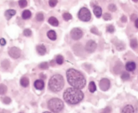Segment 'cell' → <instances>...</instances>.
Returning <instances> with one entry per match:
<instances>
[{
  "label": "cell",
  "instance_id": "6da1fadb",
  "mask_svg": "<svg viewBox=\"0 0 138 113\" xmlns=\"http://www.w3.org/2000/svg\"><path fill=\"white\" fill-rule=\"evenodd\" d=\"M66 78L70 85L77 89H83L86 83L84 75L80 71L73 68L67 70Z\"/></svg>",
  "mask_w": 138,
  "mask_h": 113
},
{
  "label": "cell",
  "instance_id": "7a4b0ae2",
  "mask_svg": "<svg viewBox=\"0 0 138 113\" xmlns=\"http://www.w3.org/2000/svg\"><path fill=\"white\" fill-rule=\"evenodd\" d=\"M84 94L80 89L75 88H69L63 94V98L67 103L70 104H76L79 103L84 98Z\"/></svg>",
  "mask_w": 138,
  "mask_h": 113
},
{
  "label": "cell",
  "instance_id": "3957f363",
  "mask_svg": "<svg viewBox=\"0 0 138 113\" xmlns=\"http://www.w3.org/2000/svg\"><path fill=\"white\" fill-rule=\"evenodd\" d=\"M64 80L62 75L56 74L52 76L49 81V87L54 92H58L64 87Z\"/></svg>",
  "mask_w": 138,
  "mask_h": 113
},
{
  "label": "cell",
  "instance_id": "277c9868",
  "mask_svg": "<svg viewBox=\"0 0 138 113\" xmlns=\"http://www.w3.org/2000/svg\"><path fill=\"white\" fill-rule=\"evenodd\" d=\"M48 105L51 111L55 113H58L64 108V103L61 99L58 98H53L48 102Z\"/></svg>",
  "mask_w": 138,
  "mask_h": 113
},
{
  "label": "cell",
  "instance_id": "5b68a950",
  "mask_svg": "<svg viewBox=\"0 0 138 113\" xmlns=\"http://www.w3.org/2000/svg\"><path fill=\"white\" fill-rule=\"evenodd\" d=\"M78 16L81 21L88 22L91 20V14L87 8L83 7L81 8L78 12Z\"/></svg>",
  "mask_w": 138,
  "mask_h": 113
},
{
  "label": "cell",
  "instance_id": "8992f818",
  "mask_svg": "<svg viewBox=\"0 0 138 113\" xmlns=\"http://www.w3.org/2000/svg\"><path fill=\"white\" fill-rule=\"evenodd\" d=\"M71 36L74 40H78L80 39L83 36V33L81 29L79 28H73L70 33Z\"/></svg>",
  "mask_w": 138,
  "mask_h": 113
},
{
  "label": "cell",
  "instance_id": "52a82bcc",
  "mask_svg": "<svg viewBox=\"0 0 138 113\" xmlns=\"http://www.w3.org/2000/svg\"><path fill=\"white\" fill-rule=\"evenodd\" d=\"M111 83L107 78H103L99 82V87L103 91H107L110 88Z\"/></svg>",
  "mask_w": 138,
  "mask_h": 113
},
{
  "label": "cell",
  "instance_id": "ba28073f",
  "mask_svg": "<svg viewBox=\"0 0 138 113\" xmlns=\"http://www.w3.org/2000/svg\"><path fill=\"white\" fill-rule=\"evenodd\" d=\"M21 50L18 48L14 47L10 48L9 51V55L11 58L14 59H17L21 56Z\"/></svg>",
  "mask_w": 138,
  "mask_h": 113
},
{
  "label": "cell",
  "instance_id": "9c48e42d",
  "mask_svg": "<svg viewBox=\"0 0 138 113\" xmlns=\"http://www.w3.org/2000/svg\"><path fill=\"white\" fill-rule=\"evenodd\" d=\"M97 43L93 40H89L87 42L85 46V50L89 53L94 52L97 48Z\"/></svg>",
  "mask_w": 138,
  "mask_h": 113
},
{
  "label": "cell",
  "instance_id": "30bf717a",
  "mask_svg": "<svg viewBox=\"0 0 138 113\" xmlns=\"http://www.w3.org/2000/svg\"><path fill=\"white\" fill-rule=\"evenodd\" d=\"M125 68L128 71H133L136 69V64L133 61L127 62L126 64Z\"/></svg>",
  "mask_w": 138,
  "mask_h": 113
},
{
  "label": "cell",
  "instance_id": "8fae6325",
  "mask_svg": "<svg viewBox=\"0 0 138 113\" xmlns=\"http://www.w3.org/2000/svg\"><path fill=\"white\" fill-rule=\"evenodd\" d=\"M34 87L37 90H42L44 88V82L42 80H37L34 82Z\"/></svg>",
  "mask_w": 138,
  "mask_h": 113
},
{
  "label": "cell",
  "instance_id": "7c38bea8",
  "mask_svg": "<svg viewBox=\"0 0 138 113\" xmlns=\"http://www.w3.org/2000/svg\"><path fill=\"white\" fill-rule=\"evenodd\" d=\"M36 50L38 53L40 55H44L45 54L46 52H47V49L44 45L43 44H40L37 46L36 47Z\"/></svg>",
  "mask_w": 138,
  "mask_h": 113
},
{
  "label": "cell",
  "instance_id": "4fadbf2b",
  "mask_svg": "<svg viewBox=\"0 0 138 113\" xmlns=\"http://www.w3.org/2000/svg\"><path fill=\"white\" fill-rule=\"evenodd\" d=\"M121 113H134V109L132 105L128 104L123 108Z\"/></svg>",
  "mask_w": 138,
  "mask_h": 113
},
{
  "label": "cell",
  "instance_id": "5bb4252c",
  "mask_svg": "<svg viewBox=\"0 0 138 113\" xmlns=\"http://www.w3.org/2000/svg\"><path fill=\"white\" fill-rule=\"evenodd\" d=\"M16 11L13 9H9L7 10L5 13V16L7 20H9L11 18L16 14Z\"/></svg>",
  "mask_w": 138,
  "mask_h": 113
},
{
  "label": "cell",
  "instance_id": "9a60e30c",
  "mask_svg": "<svg viewBox=\"0 0 138 113\" xmlns=\"http://www.w3.org/2000/svg\"><path fill=\"white\" fill-rule=\"evenodd\" d=\"M94 13L97 17L98 18L102 16V8L99 6H95L94 9Z\"/></svg>",
  "mask_w": 138,
  "mask_h": 113
},
{
  "label": "cell",
  "instance_id": "2e32d148",
  "mask_svg": "<svg viewBox=\"0 0 138 113\" xmlns=\"http://www.w3.org/2000/svg\"><path fill=\"white\" fill-rule=\"evenodd\" d=\"M48 22L54 27H57L59 25V22L56 18L55 17H51L48 20Z\"/></svg>",
  "mask_w": 138,
  "mask_h": 113
},
{
  "label": "cell",
  "instance_id": "e0dca14e",
  "mask_svg": "<svg viewBox=\"0 0 138 113\" xmlns=\"http://www.w3.org/2000/svg\"><path fill=\"white\" fill-rule=\"evenodd\" d=\"M47 36L48 38L53 41H55L57 39L56 33L54 31H50L48 32L47 33Z\"/></svg>",
  "mask_w": 138,
  "mask_h": 113
},
{
  "label": "cell",
  "instance_id": "ac0fdd59",
  "mask_svg": "<svg viewBox=\"0 0 138 113\" xmlns=\"http://www.w3.org/2000/svg\"><path fill=\"white\" fill-rule=\"evenodd\" d=\"M21 85L23 87H27L29 85V80L27 77H23L21 79L20 81Z\"/></svg>",
  "mask_w": 138,
  "mask_h": 113
},
{
  "label": "cell",
  "instance_id": "d6986e66",
  "mask_svg": "<svg viewBox=\"0 0 138 113\" xmlns=\"http://www.w3.org/2000/svg\"><path fill=\"white\" fill-rule=\"evenodd\" d=\"M22 18L24 20L28 19V18L31 17V13L30 11L29 10H25L24 11H23V13H22Z\"/></svg>",
  "mask_w": 138,
  "mask_h": 113
},
{
  "label": "cell",
  "instance_id": "ffe728a7",
  "mask_svg": "<svg viewBox=\"0 0 138 113\" xmlns=\"http://www.w3.org/2000/svg\"><path fill=\"white\" fill-rule=\"evenodd\" d=\"M88 89L89 91L91 93H94L95 92H96L97 87L94 81H91L89 82L88 85Z\"/></svg>",
  "mask_w": 138,
  "mask_h": 113
},
{
  "label": "cell",
  "instance_id": "44dd1931",
  "mask_svg": "<svg viewBox=\"0 0 138 113\" xmlns=\"http://www.w3.org/2000/svg\"><path fill=\"white\" fill-rule=\"evenodd\" d=\"M7 92V86L3 84H0V95H4Z\"/></svg>",
  "mask_w": 138,
  "mask_h": 113
},
{
  "label": "cell",
  "instance_id": "7402d4cb",
  "mask_svg": "<svg viewBox=\"0 0 138 113\" xmlns=\"http://www.w3.org/2000/svg\"><path fill=\"white\" fill-rule=\"evenodd\" d=\"M130 47H131V48H132L133 49L136 48L138 46V43H137V41L136 39H133L130 40Z\"/></svg>",
  "mask_w": 138,
  "mask_h": 113
},
{
  "label": "cell",
  "instance_id": "603a6c76",
  "mask_svg": "<svg viewBox=\"0 0 138 113\" xmlns=\"http://www.w3.org/2000/svg\"><path fill=\"white\" fill-rule=\"evenodd\" d=\"M56 61L57 63L58 64V65H61L63 63V62H64V58H63L62 55H59L56 57Z\"/></svg>",
  "mask_w": 138,
  "mask_h": 113
},
{
  "label": "cell",
  "instance_id": "cb8c5ba5",
  "mask_svg": "<svg viewBox=\"0 0 138 113\" xmlns=\"http://www.w3.org/2000/svg\"><path fill=\"white\" fill-rule=\"evenodd\" d=\"M18 5L22 8H24L28 5V2L27 0H20L18 2Z\"/></svg>",
  "mask_w": 138,
  "mask_h": 113
},
{
  "label": "cell",
  "instance_id": "d4e9b609",
  "mask_svg": "<svg viewBox=\"0 0 138 113\" xmlns=\"http://www.w3.org/2000/svg\"><path fill=\"white\" fill-rule=\"evenodd\" d=\"M2 67L5 69H8L10 67L9 61L7 60H5L2 62Z\"/></svg>",
  "mask_w": 138,
  "mask_h": 113
},
{
  "label": "cell",
  "instance_id": "484cf974",
  "mask_svg": "<svg viewBox=\"0 0 138 113\" xmlns=\"http://www.w3.org/2000/svg\"><path fill=\"white\" fill-rule=\"evenodd\" d=\"M121 78L122 80L124 81H127L130 78V75L129 74L127 73V72H123L122 74H121Z\"/></svg>",
  "mask_w": 138,
  "mask_h": 113
},
{
  "label": "cell",
  "instance_id": "4316f807",
  "mask_svg": "<svg viewBox=\"0 0 138 113\" xmlns=\"http://www.w3.org/2000/svg\"><path fill=\"white\" fill-rule=\"evenodd\" d=\"M39 68L41 69L45 70L48 69V68H49V65H48V62H42L39 65Z\"/></svg>",
  "mask_w": 138,
  "mask_h": 113
},
{
  "label": "cell",
  "instance_id": "83f0119b",
  "mask_svg": "<svg viewBox=\"0 0 138 113\" xmlns=\"http://www.w3.org/2000/svg\"><path fill=\"white\" fill-rule=\"evenodd\" d=\"M63 18H64V20L66 21L71 20L72 18L71 15L70 13H64V14L63 15Z\"/></svg>",
  "mask_w": 138,
  "mask_h": 113
},
{
  "label": "cell",
  "instance_id": "f1b7e54d",
  "mask_svg": "<svg viewBox=\"0 0 138 113\" xmlns=\"http://www.w3.org/2000/svg\"><path fill=\"white\" fill-rule=\"evenodd\" d=\"M36 19L38 21H42L44 19V15L41 13H38L36 15Z\"/></svg>",
  "mask_w": 138,
  "mask_h": 113
},
{
  "label": "cell",
  "instance_id": "f546056e",
  "mask_svg": "<svg viewBox=\"0 0 138 113\" xmlns=\"http://www.w3.org/2000/svg\"><path fill=\"white\" fill-rule=\"evenodd\" d=\"M108 9L112 12H114L117 10V7L114 4H110L108 7Z\"/></svg>",
  "mask_w": 138,
  "mask_h": 113
},
{
  "label": "cell",
  "instance_id": "4dcf8cb0",
  "mask_svg": "<svg viewBox=\"0 0 138 113\" xmlns=\"http://www.w3.org/2000/svg\"><path fill=\"white\" fill-rule=\"evenodd\" d=\"M116 47L118 50H122L125 49V45L121 42L118 43L116 45Z\"/></svg>",
  "mask_w": 138,
  "mask_h": 113
},
{
  "label": "cell",
  "instance_id": "1f68e13d",
  "mask_svg": "<svg viewBox=\"0 0 138 113\" xmlns=\"http://www.w3.org/2000/svg\"><path fill=\"white\" fill-rule=\"evenodd\" d=\"M23 34L24 36H27V37L31 36L32 34L31 31L29 29H25L23 32Z\"/></svg>",
  "mask_w": 138,
  "mask_h": 113
},
{
  "label": "cell",
  "instance_id": "d6a6232c",
  "mask_svg": "<svg viewBox=\"0 0 138 113\" xmlns=\"http://www.w3.org/2000/svg\"><path fill=\"white\" fill-rule=\"evenodd\" d=\"M103 18L105 21H109L112 19V17L111 14L109 13H105L103 15Z\"/></svg>",
  "mask_w": 138,
  "mask_h": 113
},
{
  "label": "cell",
  "instance_id": "836d02e7",
  "mask_svg": "<svg viewBox=\"0 0 138 113\" xmlns=\"http://www.w3.org/2000/svg\"><path fill=\"white\" fill-rule=\"evenodd\" d=\"M107 32L110 33H113L114 31H115V28L114 27V26L112 25H109L107 27Z\"/></svg>",
  "mask_w": 138,
  "mask_h": 113
},
{
  "label": "cell",
  "instance_id": "e575fe53",
  "mask_svg": "<svg viewBox=\"0 0 138 113\" xmlns=\"http://www.w3.org/2000/svg\"><path fill=\"white\" fill-rule=\"evenodd\" d=\"M58 0H49V4L51 7H55L57 5Z\"/></svg>",
  "mask_w": 138,
  "mask_h": 113
},
{
  "label": "cell",
  "instance_id": "d590c367",
  "mask_svg": "<svg viewBox=\"0 0 138 113\" xmlns=\"http://www.w3.org/2000/svg\"><path fill=\"white\" fill-rule=\"evenodd\" d=\"M3 103L6 104H8L9 103H10L11 102H12V100L10 99V98L9 97H5L4 99L3 100Z\"/></svg>",
  "mask_w": 138,
  "mask_h": 113
},
{
  "label": "cell",
  "instance_id": "8d00e7d4",
  "mask_svg": "<svg viewBox=\"0 0 138 113\" xmlns=\"http://www.w3.org/2000/svg\"><path fill=\"white\" fill-rule=\"evenodd\" d=\"M111 111V109L110 107H107L106 108H105L102 111V112L100 113H110Z\"/></svg>",
  "mask_w": 138,
  "mask_h": 113
},
{
  "label": "cell",
  "instance_id": "74e56055",
  "mask_svg": "<svg viewBox=\"0 0 138 113\" xmlns=\"http://www.w3.org/2000/svg\"><path fill=\"white\" fill-rule=\"evenodd\" d=\"M91 32L92 33L95 34H96V35H98L99 34V33H98V31L97 29L96 28L94 27V28H92L91 29Z\"/></svg>",
  "mask_w": 138,
  "mask_h": 113
},
{
  "label": "cell",
  "instance_id": "f35d334b",
  "mask_svg": "<svg viewBox=\"0 0 138 113\" xmlns=\"http://www.w3.org/2000/svg\"><path fill=\"white\" fill-rule=\"evenodd\" d=\"M6 44V41L4 39H0V44L1 45V46H5Z\"/></svg>",
  "mask_w": 138,
  "mask_h": 113
},
{
  "label": "cell",
  "instance_id": "ab89813d",
  "mask_svg": "<svg viewBox=\"0 0 138 113\" xmlns=\"http://www.w3.org/2000/svg\"><path fill=\"white\" fill-rule=\"evenodd\" d=\"M121 21L122 22H124V23H125V22H126L127 21V17L126 16H122L121 18Z\"/></svg>",
  "mask_w": 138,
  "mask_h": 113
},
{
  "label": "cell",
  "instance_id": "60d3db41",
  "mask_svg": "<svg viewBox=\"0 0 138 113\" xmlns=\"http://www.w3.org/2000/svg\"><path fill=\"white\" fill-rule=\"evenodd\" d=\"M135 25L136 28H137L138 29V18L137 19H136L135 21Z\"/></svg>",
  "mask_w": 138,
  "mask_h": 113
},
{
  "label": "cell",
  "instance_id": "b9f144b4",
  "mask_svg": "<svg viewBox=\"0 0 138 113\" xmlns=\"http://www.w3.org/2000/svg\"><path fill=\"white\" fill-rule=\"evenodd\" d=\"M1 113H10L9 111L6 110H3Z\"/></svg>",
  "mask_w": 138,
  "mask_h": 113
},
{
  "label": "cell",
  "instance_id": "7bdbcfd3",
  "mask_svg": "<svg viewBox=\"0 0 138 113\" xmlns=\"http://www.w3.org/2000/svg\"><path fill=\"white\" fill-rule=\"evenodd\" d=\"M132 1H133L134 2H138V0H132Z\"/></svg>",
  "mask_w": 138,
  "mask_h": 113
},
{
  "label": "cell",
  "instance_id": "ee69618b",
  "mask_svg": "<svg viewBox=\"0 0 138 113\" xmlns=\"http://www.w3.org/2000/svg\"><path fill=\"white\" fill-rule=\"evenodd\" d=\"M43 113H51V112H49V111H45V112H44Z\"/></svg>",
  "mask_w": 138,
  "mask_h": 113
},
{
  "label": "cell",
  "instance_id": "f6af8a7d",
  "mask_svg": "<svg viewBox=\"0 0 138 113\" xmlns=\"http://www.w3.org/2000/svg\"><path fill=\"white\" fill-rule=\"evenodd\" d=\"M20 113H23V112H20Z\"/></svg>",
  "mask_w": 138,
  "mask_h": 113
}]
</instances>
